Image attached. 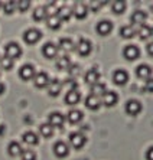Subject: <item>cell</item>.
Masks as SVG:
<instances>
[{"label": "cell", "mask_w": 153, "mask_h": 160, "mask_svg": "<svg viewBox=\"0 0 153 160\" xmlns=\"http://www.w3.org/2000/svg\"><path fill=\"white\" fill-rule=\"evenodd\" d=\"M41 38H42V33H41V30H38V29H28L26 32L23 33V39L29 45H33V43H36V42H39Z\"/></svg>", "instance_id": "cell-2"}, {"label": "cell", "mask_w": 153, "mask_h": 160, "mask_svg": "<svg viewBox=\"0 0 153 160\" xmlns=\"http://www.w3.org/2000/svg\"><path fill=\"white\" fill-rule=\"evenodd\" d=\"M146 49H147V53H149V55L152 56V55H153V46H152V43L147 45V48H146Z\"/></svg>", "instance_id": "cell-42"}, {"label": "cell", "mask_w": 153, "mask_h": 160, "mask_svg": "<svg viewBox=\"0 0 153 160\" xmlns=\"http://www.w3.org/2000/svg\"><path fill=\"white\" fill-rule=\"evenodd\" d=\"M100 101L105 107H113V105L117 104V101H119V95H117L114 91H105L103 95H101Z\"/></svg>", "instance_id": "cell-3"}, {"label": "cell", "mask_w": 153, "mask_h": 160, "mask_svg": "<svg viewBox=\"0 0 153 160\" xmlns=\"http://www.w3.org/2000/svg\"><path fill=\"white\" fill-rule=\"evenodd\" d=\"M43 12H45V16H46V18H49V16H55L56 12H58V9H56V4L55 3L46 4L45 8H43Z\"/></svg>", "instance_id": "cell-33"}, {"label": "cell", "mask_w": 153, "mask_h": 160, "mask_svg": "<svg viewBox=\"0 0 153 160\" xmlns=\"http://www.w3.org/2000/svg\"><path fill=\"white\" fill-rule=\"evenodd\" d=\"M98 79H100V74H98V71L95 69V68H91L90 71L85 74V81L87 84H91V85H94V84H97Z\"/></svg>", "instance_id": "cell-21"}, {"label": "cell", "mask_w": 153, "mask_h": 160, "mask_svg": "<svg viewBox=\"0 0 153 160\" xmlns=\"http://www.w3.org/2000/svg\"><path fill=\"white\" fill-rule=\"evenodd\" d=\"M64 121H65V117L61 114V112H52L51 116H49V126L52 127H58V128H61V127L64 126Z\"/></svg>", "instance_id": "cell-12"}, {"label": "cell", "mask_w": 153, "mask_h": 160, "mask_svg": "<svg viewBox=\"0 0 153 160\" xmlns=\"http://www.w3.org/2000/svg\"><path fill=\"white\" fill-rule=\"evenodd\" d=\"M146 18H147V15L143 10H136L131 15V23L133 25H139V26H143L146 22Z\"/></svg>", "instance_id": "cell-19"}, {"label": "cell", "mask_w": 153, "mask_h": 160, "mask_svg": "<svg viewBox=\"0 0 153 160\" xmlns=\"http://www.w3.org/2000/svg\"><path fill=\"white\" fill-rule=\"evenodd\" d=\"M136 75L140 79H150V77H152V68L147 67V65H140L136 69Z\"/></svg>", "instance_id": "cell-20"}, {"label": "cell", "mask_w": 153, "mask_h": 160, "mask_svg": "<svg viewBox=\"0 0 153 160\" xmlns=\"http://www.w3.org/2000/svg\"><path fill=\"white\" fill-rule=\"evenodd\" d=\"M111 10L113 13H116V15H121L124 10H126V3H124L123 0H117L114 3L111 4Z\"/></svg>", "instance_id": "cell-29"}, {"label": "cell", "mask_w": 153, "mask_h": 160, "mask_svg": "<svg viewBox=\"0 0 153 160\" xmlns=\"http://www.w3.org/2000/svg\"><path fill=\"white\" fill-rule=\"evenodd\" d=\"M79 100H81V94H79V91H77L75 88L69 89V91L67 92V95H65V102H67L68 105L78 104Z\"/></svg>", "instance_id": "cell-8"}, {"label": "cell", "mask_w": 153, "mask_h": 160, "mask_svg": "<svg viewBox=\"0 0 153 160\" xmlns=\"http://www.w3.org/2000/svg\"><path fill=\"white\" fill-rule=\"evenodd\" d=\"M0 65H2V68H3V69L10 71L12 68H13V61L9 59L8 56H2V58H0Z\"/></svg>", "instance_id": "cell-35"}, {"label": "cell", "mask_w": 153, "mask_h": 160, "mask_svg": "<svg viewBox=\"0 0 153 160\" xmlns=\"http://www.w3.org/2000/svg\"><path fill=\"white\" fill-rule=\"evenodd\" d=\"M91 49H93V46H91V42H88L87 39H79L78 45H77V52H78L79 55H81V56L90 55Z\"/></svg>", "instance_id": "cell-9"}, {"label": "cell", "mask_w": 153, "mask_h": 160, "mask_svg": "<svg viewBox=\"0 0 153 160\" xmlns=\"http://www.w3.org/2000/svg\"><path fill=\"white\" fill-rule=\"evenodd\" d=\"M8 152L10 156H20V153H22V147H20V144H19L18 142H12L10 144H9L8 147Z\"/></svg>", "instance_id": "cell-27"}, {"label": "cell", "mask_w": 153, "mask_h": 160, "mask_svg": "<svg viewBox=\"0 0 153 160\" xmlns=\"http://www.w3.org/2000/svg\"><path fill=\"white\" fill-rule=\"evenodd\" d=\"M39 133H41L42 137L49 138L54 134V128L49 126V124H42V126L39 127Z\"/></svg>", "instance_id": "cell-31"}, {"label": "cell", "mask_w": 153, "mask_h": 160, "mask_svg": "<svg viewBox=\"0 0 153 160\" xmlns=\"http://www.w3.org/2000/svg\"><path fill=\"white\" fill-rule=\"evenodd\" d=\"M3 91H4V85H3V84H2V82H0V95L3 94Z\"/></svg>", "instance_id": "cell-43"}, {"label": "cell", "mask_w": 153, "mask_h": 160, "mask_svg": "<svg viewBox=\"0 0 153 160\" xmlns=\"http://www.w3.org/2000/svg\"><path fill=\"white\" fill-rule=\"evenodd\" d=\"M48 94L51 97H56V95H59L61 92V88H62V82L59 79H52V81H49L48 85Z\"/></svg>", "instance_id": "cell-11"}, {"label": "cell", "mask_w": 153, "mask_h": 160, "mask_svg": "<svg viewBox=\"0 0 153 160\" xmlns=\"http://www.w3.org/2000/svg\"><path fill=\"white\" fill-rule=\"evenodd\" d=\"M19 77L23 79V81H29L30 78H33L35 77V68L29 63L26 65H23L20 69H19Z\"/></svg>", "instance_id": "cell-7"}, {"label": "cell", "mask_w": 153, "mask_h": 160, "mask_svg": "<svg viewBox=\"0 0 153 160\" xmlns=\"http://www.w3.org/2000/svg\"><path fill=\"white\" fill-rule=\"evenodd\" d=\"M69 65H71V61H69L68 56H61V58L56 59V67L59 68V69H68Z\"/></svg>", "instance_id": "cell-32"}, {"label": "cell", "mask_w": 153, "mask_h": 160, "mask_svg": "<svg viewBox=\"0 0 153 160\" xmlns=\"http://www.w3.org/2000/svg\"><path fill=\"white\" fill-rule=\"evenodd\" d=\"M126 111L130 116H136V114H139V112L142 111V104L136 100H130L126 104Z\"/></svg>", "instance_id": "cell-17"}, {"label": "cell", "mask_w": 153, "mask_h": 160, "mask_svg": "<svg viewBox=\"0 0 153 160\" xmlns=\"http://www.w3.org/2000/svg\"><path fill=\"white\" fill-rule=\"evenodd\" d=\"M0 6H2V3H0Z\"/></svg>", "instance_id": "cell-44"}, {"label": "cell", "mask_w": 153, "mask_h": 160, "mask_svg": "<svg viewBox=\"0 0 153 160\" xmlns=\"http://www.w3.org/2000/svg\"><path fill=\"white\" fill-rule=\"evenodd\" d=\"M123 55H124L126 59L135 61L140 56V51H139V48L135 46V45H127L126 48H124V51H123Z\"/></svg>", "instance_id": "cell-6"}, {"label": "cell", "mask_w": 153, "mask_h": 160, "mask_svg": "<svg viewBox=\"0 0 153 160\" xmlns=\"http://www.w3.org/2000/svg\"><path fill=\"white\" fill-rule=\"evenodd\" d=\"M100 6H104V3H91V8H94L95 10L94 12H97V9L100 8Z\"/></svg>", "instance_id": "cell-41"}, {"label": "cell", "mask_w": 153, "mask_h": 160, "mask_svg": "<svg viewBox=\"0 0 153 160\" xmlns=\"http://www.w3.org/2000/svg\"><path fill=\"white\" fill-rule=\"evenodd\" d=\"M15 6H16L15 2H6V3H3L4 13H6V15H10V13H13V10H15Z\"/></svg>", "instance_id": "cell-38"}, {"label": "cell", "mask_w": 153, "mask_h": 160, "mask_svg": "<svg viewBox=\"0 0 153 160\" xmlns=\"http://www.w3.org/2000/svg\"><path fill=\"white\" fill-rule=\"evenodd\" d=\"M59 48L62 49V51H65V52H71V51H74L75 45L74 42L71 41V39H68V38H62L59 41Z\"/></svg>", "instance_id": "cell-25"}, {"label": "cell", "mask_w": 153, "mask_h": 160, "mask_svg": "<svg viewBox=\"0 0 153 160\" xmlns=\"http://www.w3.org/2000/svg\"><path fill=\"white\" fill-rule=\"evenodd\" d=\"M100 105H101V101H100V97H97V95L90 94V95L85 98V107L88 108V110L95 111V110H98V108H100Z\"/></svg>", "instance_id": "cell-13"}, {"label": "cell", "mask_w": 153, "mask_h": 160, "mask_svg": "<svg viewBox=\"0 0 153 160\" xmlns=\"http://www.w3.org/2000/svg\"><path fill=\"white\" fill-rule=\"evenodd\" d=\"M54 153H55L56 157H67L68 153H69V149H68V146L65 144L64 142H58L54 144Z\"/></svg>", "instance_id": "cell-14"}, {"label": "cell", "mask_w": 153, "mask_h": 160, "mask_svg": "<svg viewBox=\"0 0 153 160\" xmlns=\"http://www.w3.org/2000/svg\"><path fill=\"white\" fill-rule=\"evenodd\" d=\"M56 16H58V19H59L61 22H68L72 16V12H71V9H68V8H61L56 12Z\"/></svg>", "instance_id": "cell-22"}, {"label": "cell", "mask_w": 153, "mask_h": 160, "mask_svg": "<svg viewBox=\"0 0 153 160\" xmlns=\"http://www.w3.org/2000/svg\"><path fill=\"white\" fill-rule=\"evenodd\" d=\"M22 140L26 143V144L32 146V144H38V142H39V137H38L33 131H26V133H23Z\"/></svg>", "instance_id": "cell-23"}, {"label": "cell", "mask_w": 153, "mask_h": 160, "mask_svg": "<svg viewBox=\"0 0 153 160\" xmlns=\"http://www.w3.org/2000/svg\"><path fill=\"white\" fill-rule=\"evenodd\" d=\"M69 142H71L72 147H75V149H82L84 147V144H85L87 142V138L84 134L81 133H72L71 136H69Z\"/></svg>", "instance_id": "cell-5"}, {"label": "cell", "mask_w": 153, "mask_h": 160, "mask_svg": "<svg viewBox=\"0 0 153 160\" xmlns=\"http://www.w3.org/2000/svg\"><path fill=\"white\" fill-rule=\"evenodd\" d=\"M20 156H22V160H36V154L32 150H25L20 153Z\"/></svg>", "instance_id": "cell-37"}, {"label": "cell", "mask_w": 153, "mask_h": 160, "mask_svg": "<svg viewBox=\"0 0 153 160\" xmlns=\"http://www.w3.org/2000/svg\"><path fill=\"white\" fill-rule=\"evenodd\" d=\"M91 91H93L91 94L97 95V97H98V95H103V94L105 92V85H104V84H100V82H97V84H94V85H93Z\"/></svg>", "instance_id": "cell-34"}, {"label": "cell", "mask_w": 153, "mask_h": 160, "mask_svg": "<svg viewBox=\"0 0 153 160\" xmlns=\"http://www.w3.org/2000/svg\"><path fill=\"white\" fill-rule=\"evenodd\" d=\"M113 81L117 85H124L127 81H129V74L123 69H117L114 74H113Z\"/></svg>", "instance_id": "cell-16"}, {"label": "cell", "mask_w": 153, "mask_h": 160, "mask_svg": "<svg viewBox=\"0 0 153 160\" xmlns=\"http://www.w3.org/2000/svg\"><path fill=\"white\" fill-rule=\"evenodd\" d=\"M146 159L147 160H153V149L150 147L149 152H147V154H146Z\"/></svg>", "instance_id": "cell-40"}, {"label": "cell", "mask_w": 153, "mask_h": 160, "mask_svg": "<svg viewBox=\"0 0 153 160\" xmlns=\"http://www.w3.org/2000/svg\"><path fill=\"white\" fill-rule=\"evenodd\" d=\"M42 53H43V56L48 58V59H54V58H56V55H58V48H56V45H54V43L49 42V43L43 45Z\"/></svg>", "instance_id": "cell-10"}, {"label": "cell", "mask_w": 153, "mask_h": 160, "mask_svg": "<svg viewBox=\"0 0 153 160\" xmlns=\"http://www.w3.org/2000/svg\"><path fill=\"white\" fill-rule=\"evenodd\" d=\"M137 35H139L140 39H147V38L152 36V28L147 26V25H143V26L139 28Z\"/></svg>", "instance_id": "cell-30"}, {"label": "cell", "mask_w": 153, "mask_h": 160, "mask_svg": "<svg viewBox=\"0 0 153 160\" xmlns=\"http://www.w3.org/2000/svg\"><path fill=\"white\" fill-rule=\"evenodd\" d=\"M46 25H48V28L49 29H54V30H56V29H59V26H61V20L58 19V16H49V18H46Z\"/></svg>", "instance_id": "cell-28"}, {"label": "cell", "mask_w": 153, "mask_h": 160, "mask_svg": "<svg viewBox=\"0 0 153 160\" xmlns=\"http://www.w3.org/2000/svg\"><path fill=\"white\" fill-rule=\"evenodd\" d=\"M136 33V30L133 26H130V25H127V26H123L121 29H120V35H121V38H124V39H130V38H133Z\"/></svg>", "instance_id": "cell-26"}, {"label": "cell", "mask_w": 153, "mask_h": 160, "mask_svg": "<svg viewBox=\"0 0 153 160\" xmlns=\"http://www.w3.org/2000/svg\"><path fill=\"white\" fill-rule=\"evenodd\" d=\"M46 16H45V12H43V8H38L33 10V19L36 20V22H41V20H43Z\"/></svg>", "instance_id": "cell-36"}, {"label": "cell", "mask_w": 153, "mask_h": 160, "mask_svg": "<svg viewBox=\"0 0 153 160\" xmlns=\"http://www.w3.org/2000/svg\"><path fill=\"white\" fill-rule=\"evenodd\" d=\"M72 15L75 16V18L78 19H85L87 15H88V9H87V6L84 3H79V2H77V3L74 4V8L71 9Z\"/></svg>", "instance_id": "cell-4"}, {"label": "cell", "mask_w": 153, "mask_h": 160, "mask_svg": "<svg viewBox=\"0 0 153 160\" xmlns=\"http://www.w3.org/2000/svg\"><path fill=\"white\" fill-rule=\"evenodd\" d=\"M16 6H18V9L20 12H26L28 9H29V6H30V2L29 0H22V2H18Z\"/></svg>", "instance_id": "cell-39"}, {"label": "cell", "mask_w": 153, "mask_h": 160, "mask_svg": "<svg viewBox=\"0 0 153 160\" xmlns=\"http://www.w3.org/2000/svg\"><path fill=\"white\" fill-rule=\"evenodd\" d=\"M111 30H113V25L110 20H101V22H98L97 32L101 35V36H107Z\"/></svg>", "instance_id": "cell-18"}, {"label": "cell", "mask_w": 153, "mask_h": 160, "mask_svg": "<svg viewBox=\"0 0 153 160\" xmlns=\"http://www.w3.org/2000/svg\"><path fill=\"white\" fill-rule=\"evenodd\" d=\"M67 120H68V121H69L71 124L79 123V121L82 120V112L79 111V110H71V111L68 112Z\"/></svg>", "instance_id": "cell-24"}, {"label": "cell", "mask_w": 153, "mask_h": 160, "mask_svg": "<svg viewBox=\"0 0 153 160\" xmlns=\"http://www.w3.org/2000/svg\"><path fill=\"white\" fill-rule=\"evenodd\" d=\"M33 82H35V85H36L38 88H43V87H46L49 84L48 74H46V72H38V74H35Z\"/></svg>", "instance_id": "cell-15"}, {"label": "cell", "mask_w": 153, "mask_h": 160, "mask_svg": "<svg viewBox=\"0 0 153 160\" xmlns=\"http://www.w3.org/2000/svg\"><path fill=\"white\" fill-rule=\"evenodd\" d=\"M4 53H6L4 56H8L9 59L13 61V59H16V58H19V56L22 55V48H20L16 42H10V43L6 45Z\"/></svg>", "instance_id": "cell-1"}]
</instances>
